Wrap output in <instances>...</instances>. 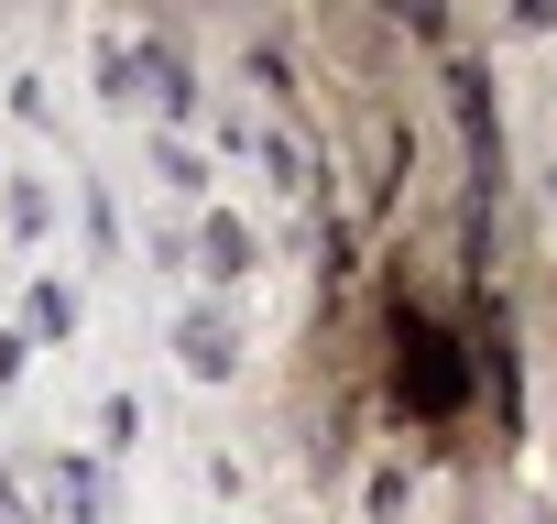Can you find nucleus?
<instances>
[{"mask_svg":"<svg viewBox=\"0 0 557 524\" xmlns=\"http://www.w3.org/2000/svg\"><path fill=\"white\" fill-rule=\"evenodd\" d=\"M405 350H416V404H448V394H459V372L437 361L448 339H437V328H405Z\"/></svg>","mask_w":557,"mask_h":524,"instance_id":"f257e3e1","label":"nucleus"},{"mask_svg":"<svg viewBox=\"0 0 557 524\" xmlns=\"http://www.w3.org/2000/svg\"><path fill=\"white\" fill-rule=\"evenodd\" d=\"M394 12H405V23H437V0H394Z\"/></svg>","mask_w":557,"mask_h":524,"instance_id":"f03ea898","label":"nucleus"}]
</instances>
